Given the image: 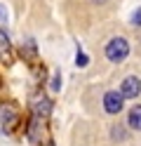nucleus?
Wrapping results in <instances>:
<instances>
[{
	"label": "nucleus",
	"instance_id": "obj_7",
	"mask_svg": "<svg viewBox=\"0 0 141 146\" xmlns=\"http://www.w3.org/2000/svg\"><path fill=\"white\" fill-rule=\"evenodd\" d=\"M129 127L132 130H141V104L132 106V111H129Z\"/></svg>",
	"mask_w": 141,
	"mask_h": 146
},
{
	"label": "nucleus",
	"instance_id": "obj_2",
	"mask_svg": "<svg viewBox=\"0 0 141 146\" xmlns=\"http://www.w3.org/2000/svg\"><path fill=\"white\" fill-rule=\"evenodd\" d=\"M0 118H3L5 132H12L14 125L19 123V113H17V108H14L12 104H3V106H0Z\"/></svg>",
	"mask_w": 141,
	"mask_h": 146
},
{
	"label": "nucleus",
	"instance_id": "obj_11",
	"mask_svg": "<svg viewBox=\"0 0 141 146\" xmlns=\"http://www.w3.org/2000/svg\"><path fill=\"white\" fill-rule=\"evenodd\" d=\"M122 127H113V139H122Z\"/></svg>",
	"mask_w": 141,
	"mask_h": 146
},
{
	"label": "nucleus",
	"instance_id": "obj_5",
	"mask_svg": "<svg viewBox=\"0 0 141 146\" xmlns=\"http://www.w3.org/2000/svg\"><path fill=\"white\" fill-rule=\"evenodd\" d=\"M33 111H35V115L47 118L50 111H52V102H50L47 97H35V99H33Z\"/></svg>",
	"mask_w": 141,
	"mask_h": 146
},
{
	"label": "nucleus",
	"instance_id": "obj_3",
	"mask_svg": "<svg viewBox=\"0 0 141 146\" xmlns=\"http://www.w3.org/2000/svg\"><path fill=\"white\" fill-rule=\"evenodd\" d=\"M120 94L122 97H127V99H136L141 94V80L136 76H129L122 80V90H120Z\"/></svg>",
	"mask_w": 141,
	"mask_h": 146
},
{
	"label": "nucleus",
	"instance_id": "obj_6",
	"mask_svg": "<svg viewBox=\"0 0 141 146\" xmlns=\"http://www.w3.org/2000/svg\"><path fill=\"white\" fill-rule=\"evenodd\" d=\"M0 57L5 59V64L12 61V42H9V38L0 31Z\"/></svg>",
	"mask_w": 141,
	"mask_h": 146
},
{
	"label": "nucleus",
	"instance_id": "obj_12",
	"mask_svg": "<svg viewBox=\"0 0 141 146\" xmlns=\"http://www.w3.org/2000/svg\"><path fill=\"white\" fill-rule=\"evenodd\" d=\"M0 21H5V12L3 10H0Z\"/></svg>",
	"mask_w": 141,
	"mask_h": 146
},
{
	"label": "nucleus",
	"instance_id": "obj_4",
	"mask_svg": "<svg viewBox=\"0 0 141 146\" xmlns=\"http://www.w3.org/2000/svg\"><path fill=\"white\" fill-rule=\"evenodd\" d=\"M122 104H125V99L120 92H106V97H103V108L113 115H118L122 111Z\"/></svg>",
	"mask_w": 141,
	"mask_h": 146
},
{
	"label": "nucleus",
	"instance_id": "obj_8",
	"mask_svg": "<svg viewBox=\"0 0 141 146\" xmlns=\"http://www.w3.org/2000/svg\"><path fill=\"white\" fill-rule=\"evenodd\" d=\"M75 64H78V66H87V54H85V52H78V57H75Z\"/></svg>",
	"mask_w": 141,
	"mask_h": 146
},
{
	"label": "nucleus",
	"instance_id": "obj_10",
	"mask_svg": "<svg viewBox=\"0 0 141 146\" xmlns=\"http://www.w3.org/2000/svg\"><path fill=\"white\" fill-rule=\"evenodd\" d=\"M132 21H134L136 26H141V7H139V10L134 12V17H132Z\"/></svg>",
	"mask_w": 141,
	"mask_h": 146
},
{
	"label": "nucleus",
	"instance_id": "obj_9",
	"mask_svg": "<svg viewBox=\"0 0 141 146\" xmlns=\"http://www.w3.org/2000/svg\"><path fill=\"white\" fill-rule=\"evenodd\" d=\"M59 80H61V76H54V78H52V90H54V92L61 87V83H59Z\"/></svg>",
	"mask_w": 141,
	"mask_h": 146
},
{
	"label": "nucleus",
	"instance_id": "obj_1",
	"mask_svg": "<svg viewBox=\"0 0 141 146\" xmlns=\"http://www.w3.org/2000/svg\"><path fill=\"white\" fill-rule=\"evenodd\" d=\"M127 54H129V42L125 38H113L106 45V57L111 61H125Z\"/></svg>",
	"mask_w": 141,
	"mask_h": 146
}]
</instances>
